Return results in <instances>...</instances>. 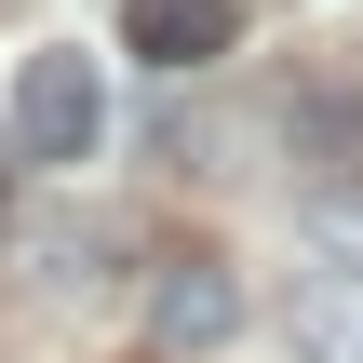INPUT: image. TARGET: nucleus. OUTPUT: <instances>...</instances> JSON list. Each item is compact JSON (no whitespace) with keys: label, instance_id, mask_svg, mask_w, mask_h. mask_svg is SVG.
<instances>
[{"label":"nucleus","instance_id":"nucleus-1","mask_svg":"<svg viewBox=\"0 0 363 363\" xmlns=\"http://www.w3.org/2000/svg\"><path fill=\"white\" fill-rule=\"evenodd\" d=\"M94 135H108V81H94V54H81V40L13 54V148L81 175V162H94Z\"/></svg>","mask_w":363,"mask_h":363},{"label":"nucleus","instance_id":"nucleus-2","mask_svg":"<svg viewBox=\"0 0 363 363\" xmlns=\"http://www.w3.org/2000/svg\"><path fill=\"white\" fill-rule=\"evenodd\" d=\"M283 175H296L323 216H363V94L350 81H296V108H283Z\"/></svg>","mask_w":363,"mask_h":363},{"label":"nucleus","instance_id":"nucleus-5","mask_svg":"<svg viewBox=\"0 0 363 363\" xmlns=\"http://www.w3.org/2000/svg\"><path fill=\"white\" fill-rule=\"evenodd\" d=\"M121 54H148V67H216V54H242V0H121Z\"/></svg>","mask_w":363,"mask_h":363},{"label":"nucleus","instance_id":"nucleus-3","mask_svg":"<svg viewBox=\"0 0 363 363\" xmlns=\"http://www.w3.org/2000/svg\"><path fill=\"white\" fill-rule=\"evenodd\" d=\"M229 337H242V283H229V256H162V269H148V350L202 363V350H229Z\"/></svg>","mask_w":363,"mask_h":363},{"label":"nucleus","instance_id":"nucleus-4","mask_svg":"<svg viewBox=\"0 0 363 363\" xmlns=\"http://www.w3.org/2000/svg\"><path fill=\"white\" fill-rule=\"evenodd\" d=\"M283 350L296 363H363V269L350 256H310L283 283Z\"/></svg>","mask_w":363,"mask_h":363}]
</instances>
